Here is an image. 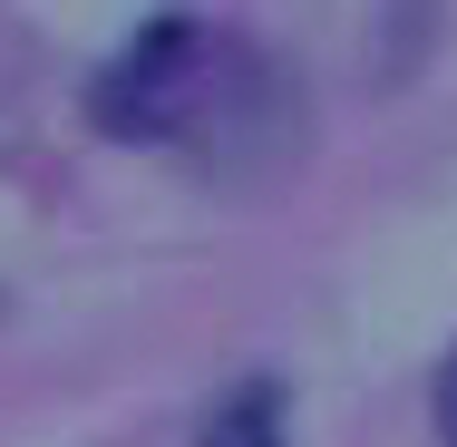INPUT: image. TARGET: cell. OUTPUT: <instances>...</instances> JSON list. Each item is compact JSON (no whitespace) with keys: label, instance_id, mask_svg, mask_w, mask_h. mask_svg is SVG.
Listing matches in <instances>:
<instances>
[{"label":"cell","instance_id":"2","mask_svg":"<svg viewBox=\"0 0 457 447\" xmlns=\"http://www.w3.org/2000/svg\"><path fill=\"white\" fill-rule=\"evenodd\" d=\"M438 438L457 447V360H448V369H438Z\"/></svg>","mask_w":457,"mask_h":447},{"label":"cell","instance_id":"1","mask_svg":"<svg viewBox=\"0 0 457 447\" xmlns=\"http://www.w3.org/2000/svg\"><path fill=\"white\" fill-rule=\"evenodd\" d=\"M204 447H282V389H263V379H253V389H244V399L204 428Z\"/></svg>","mask_w":457,"mask_h":447}]
</instances>
